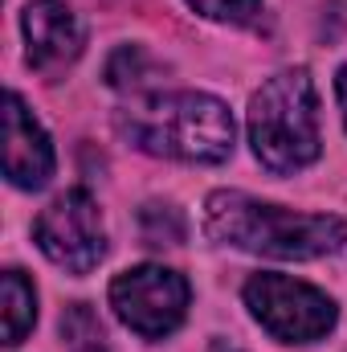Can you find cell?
Instances as JSON below:
<instances>
[{
  "instance_id": "obj_1",
  "label": "cell",
  "mask_w": 347,
  "mask_h": 352,
  "mask_svg": "<svg viewBox=\"0 0 347 352\" xmlns=\"http://www.w3.org/2000/svg\"><path fill=\"white\" fill-rule=\"evenodd\" d=\"M204 234L221 246L261 254V258H290L311 263L327 258L347 246V226L331 213H294L282 205L258 201L237 188H217L204 201Z\"/></svg>"
},
{
  "instance_id": "obj_2",
  "label": "cell",
  "mask_w": 347,
  "mask_h": 352,
  "mask_svg": "<svg viewBox=\"0 0 347 352\" xmlns=\"http://www.w3.org/2000/svg\"><path fill=\"white\" fill-rule=\"evenodd\" d=\"M119 131L147 156L180 164H221L233 156V115L204 90L147 94L119 111Z\"/></svg>"
},
{
  "instance_id": "obj_3",
  "label": "cell",
  "mask_w": 347,
  "mask_h": 352,
  "mask_svg": "<svg viewBox=\"0 0 347 352\" xmlns=\"http://www.w3.org/2000/svg\"><path fill=\"white\" fill-rule=\"evenodd\" d=\"M250 144L270 173H302L319 160V94L307 70H282L250 98Z\"/></svg>"
},
{
  "instance_id": "obj_4",
  "label": "cell",
  "mask_w": 347,
  "mask_h": 352,
  "mask_svg": "<svg viewBox=\"0 0 347 352\" xmlns=\"http://www.w3.org/2000/svg\"><path fill=\"white\" fill-rule=\"evenodd\" d=\"M241 295L250 316L282 344H315L339 320V307L327 291L290 274H254Z\"/></svg>"
},
{
  "instance_id": "obj_5",
  "label": "cell",
  "mask_w": 347,
  "mask_h": 352,
  "mask_svg": "<svg viewBox=\"0 0 347 352\" xmlns=\"http://www.w3.org/2000/svg\"><path fill=\"white\" fill-rule=\"evenodd\" d=\"M188 278L176 274L168 266L143 263L123 270L115 283H110V307L115 316L143 340H164L172 336L176 328L184 324L188 316Z\"/></svg>"
},
{
  "instance_id": "obj_6",
  "label": "cell",
  "mask_w": 347,
  "mask_h": 352,
  "mask_svg": "<svg viewBox=\"0 0 347 352\" xmlns=\"http://www.w3.org/2000/svg\"><path fill=\"white\" fill-rule=\"evenodd\" d=\"M33 238L41 246V254L53 266L70 270V274H86L102 263L106 254V226H102V209L86 188H70L58 201H49L33 226Z\"/></svg>"
},
{
  "instance_id": "obj_7",
  "label": "cell",
  "mask_w": 347,
  "mask_h": 352,
  "mask_svg": "<svg viewBox=\"0 0 347 352\" xmlns=\"http://www.w3.org/2000/svg\"><path fill=\"white\" fill-rule=\"evenodd\" d=\"M21 29L29 41V66L41 74H62L66 66L78 62L86 45L78 16L62 0H29L21 12Z\"/></svg>"
},
{
  "instance_id": "obj_8",
  "label": "cell",
  "mask_w": 347,
  "mask_h": 352,
  "mask_svg": "<svg viewBox=\"0 0 347 352\" xmlns=\"http://www.w3.org/2000/svg\"><path fill=\"white\" fill-rule=\"evenodd\" d=\"M4 176L16 188H41L53 176V144L16 90L4 94Z\"/></svg>"
},
{
  "instance_id": "obj_9",
  "label": "cell",
  "mask_w": 347,
  "mask_h": 352,
  "mask_svg": "<svg viewBox=\"0 0 347 352\" xmlns=\"http://www.w3.org/2000/svg\"><path fill=\"white\" fill-rule=\"evenodd\" d=\"M0 303H4V344L16 349L37 324V291H33V283L21 270H4Z\"/></svg>"
},
{
  "instance_id": "obj_10",
  "label": "cell",
  "mask_w": 347,
  "mask_h": 352,
  "mask_svg": "<svg viewBox=\"0 0 347 352\" xmlns=\"http://www.w3.org/2000/svg\"><path fill=\"white\" fill-rule=\"evenodd\" d=\"M62 336L70 352H106V336H102V324L94 320L86 303H74L66 316H62Z\"/></svg>"
},
{
  "instance_id": "obj_11",
  "label": "cell",
  "mask_w": 347,
  "mask_h": 352,
  "mask_svg": "<svg viewBox=\"0 0 347 352\" xmlns=\"http://www.w3.org/2000/svg\"><path fill=\"white\" fill-rule=\"evenodd\" d=\"M139 226H143L147 246H180V238H184V217L176 205H147Z\"/></svg>"
},
{
  "instance_id": "obj_12",
  "label": "cell",
  "mask_w": 347,
  "mask_h": 352,
  "mask_svg": "<svg viewBox=\"0 0 347 352\" xmlns=\"http://www.w3.org/2000/svg\"><path fill=\"white\" fill-rule=\"evenodd\" d=\"M188 8H196L200 16L221 21V25H250L258 16L261 0H188Z\"/></svg>"
},
{
  "instance_id": "obj_13",
  "label": "cell",
  "mask_w": 347,
  "mask_h": 352,
  "mask_svg": "<svg viewBox=\"0 0 347 352\" xmlns=\"http://www.w3.org/2000/svg\"><path fill=\"white\" fill-rule=\"evenodd\" d=\"M335 94H339V107H344V123H347V66L339 70V78H335Z\"/></svg>"
}]
</instances>
